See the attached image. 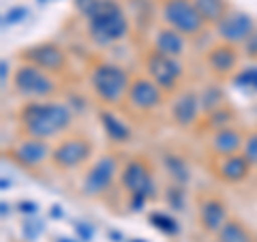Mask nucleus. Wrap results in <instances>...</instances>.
I'll return each instance as SVG.
<instances>
[{
	"instance_id": "nucleus-24",
	"label": "nucleus",
	"mask_w": 257,
	"mask_h": 242,
	"mask_svg": "<svg viewBox=\"0 0 257 242\" xmlns=\"http://www.w3.org/2000/svg\"><path fill=\"white\" fill-rule=\"evenodd\" d=\"M199 103H202V116L208 111H214L223 105H227V92L219 82L206 84L199 88Z\"/></svg>"
},
{
	"instance_id": "nucleus-35",
	"label": "nucleus",
	"mask_w": 257,
	"mask_h": 242,
	"mask_svg": "<svg viewBox=\"0 0 257 242\" xmlns=\"http://www.w3.org/2000/svg\"><path fill=\"white\" fill-rule=\"evenodd\" d=\"M39 3H47V0H39Z\"/></svg>"
},
{
	"instance_id": "nucleus-9",
	"label": "nucleus",
	"mask_w": 257,
	"mask_h": 242,
	"mask_svg": "<svg viewBox=\"0 0 257 242\" xmlns=\"http://www.w3.org/2000/svg\"><path fill=\"white\" fill-rule=\"evenodd\" d=\"M159 18L165 26L182 32L184 37H197L208 28L202 13L197 11L195 0H161Z\"/></svg>"
},
{
	"instance_id": "nucleus-29",
	"label": "nucleus",
	"mask_w": 257,
	"mask_h": 242,
	"mask_svg": "<svg viewBox=\"0 0 257 242\" xmlns=\"http://www.w3.org/2000/svg\"><path fill=\"white\" fill-rule=\"evenodd\" d=\"M234 82L238 86H246V88H251V90H257V67L240 69L234 75Z\"/></svg>"
},
{
	"instance_id": "nucleus-2",
	"label": "nucleus",
	"mask_w": 257,
	"mask_h": 242,
	"mask_svg": "<svg viewBox=\"0 0 257 242\" xmlns=\"http://www.w3.org/2000/svg\"><path fill=\"white\" fill-rule=\"evenodd\" d=\"M82 18L86 20L90 41L101 47L122 43L131 35V18L118 0H94V5Z\"/></svg>"
},
{
	"instance_id": "nucleus-6",
	"label": "nucleus",
	"mask_w": 257,
	"mask_h": 242,
	"mask_svg": "<svg viewBox=\"0 0 257 242\" xmlns=\"http://www.w3.org/2000/svg\"><path fill=\"white\" fill-rule=\"evenodd\" d=\"M120 167H122V161L116 152H105V155L96 157L86 167L82 182H79V193L86 199L105 197L120 178Z\"/></svg>"
},
{
	"instance_id": "nucleus-13",
	"label": "nucleus",
	"mask_w": 257,
	"mask_h": 242,
	"mask_svg": "<svg viewBox=\"0 0 257 242\" xmlns=\"http://www.w3.org/2000/svg\"><path fill=\"white\" fill-rule=\"evenodd\" d=\"M214 30H216L219 41L242 47L246 43V39L257 30V22H255L253 15H248L246 11L229 9L227 15L214 26Z\"/></svg>"
},
{
	"instance_id": "nucleus-14",
	"label": "nucleus",
	"mask_w": 257,
	"mask_h": 242,
	"mask_svg": "<svg viewBox=\"0 0 257 242\" xmlns=\"http://www.w3.org/2000/svg\"><path fill=\"white\" fill-rule=\"evenodd\" d=\"M170 118L178 129H193L202 120V103H199V90L195 88H182L174 94L170 103Z\"/></svg>"
},
{
	"instance_id": "nucleus-3",
	"label": "nucleus",
	"mask_w": 257,
	"mask_h": 242,
	"mask_svg": "<svg viewBox=\"0 0 257 242\" xmlns=\"http://www.w3.org/2000/svg\"><path fill=\"white\" fill-rule=\"evenodd\" d=\"M118 187L126 195V206L131 212H140L148 201L159 197V184L155 165L146 155H133L122 161Z\"/></svg>"
},
{
	"instance_id": "nucleus-33",
	"label": "nucleus",
	"mask_w": 257,
	"mask_h": 242,
	"mask_svg": "<svg viewBox=\"0 0 257 242\" xmlns=\"http://www.w3.org/2000/svg\"><path fill=\"white\" fill-rule=\"evenodd\" d=\"M20 210H22V212H37V206L32 204V201H22V204H20Z\"/></svg>"
},
{
	"instance_id": "nucleus-5",
	"label": "nucleus",
	"mask_w": 257,
	"mask_h": 242,
	"mask_svg": "<svg viewBox=\"0 0 257 242\" xmlns=\"http://www.w3.org/2000/svg\"><path fill=\"white\" fill-rule=\"evenodd\" d=\"M11 88L24 101H45L62 90V82L58 75L47 73L35 64L20 62L11 73Z\"/></svg>"
},
{
	"instance_id": "nucleus-31",
	"label": "nucleus",
	"mask_w": 257,
	"mask_h": 242,
	"mask_svg": "<svg viewBox=\"0 0 257 242\" xmlns=\"http://www.w3.org/2000/svg\"><path fill=\"white\" fill-rule=\"evenodd\" d=\"M242 54L246 56V58L257 60V30L246 39V43L242 45Z\"/></svg>"
},
{
	"instance_id": "nucleus-18",
	"label": "nucleus",
	"mask_w": 257,
	"mask_h": 242,
	"mask_svg": "<svg viewBox=\"0 0 257 242\" xmlns=\"http://www.w3.org/2000/svg\"><path fill=\"white\" fill-rule=\"evenodd\" d=\"M244 137H246V133H244L240 127H236V125L225 127V129H219V131L208 133L206 150H208V155H210V157L238 155V152L242 150Z\"/></svg>"
},
{
	"instance_id": "nucleus-30",
	"label": "nucleus",
	"mask_w": 257,
	"mask_h": 242,
	"mask_svg": "<svg viewBox=\"0 0 257 242\" xmlns=\"http://www.w3.org/2000/svg\"><path fill=\"white\" fill-rule=\"evenodd\" d=\"M28 15V9L26 7H11L9 11L5 13V26L9 24V26H13V24H20L24 18Z\"/></svg>"
},
{
	"instance_id": "nucleus-10",
	"label": "nucleus",
	"mask_w": 257,
	"mask_h": 242,
	"mask_svg": "<svg viewBox=\"0 0 257 242\" xmlns=\"http://www.w3.org/2000/svg\"><path fill=\"white\" fill-rule=\"evenodd\" d=\"M18 58L20 62H30L54 75H64L69 69V54L56 41H41L24 47V50H20Z\"/></svg>"
},
{
	"instance_id": "nucleus-11",
	"label": "nucleus",
	"mask_w": 257,
	"mask_h": 242,
	"mask_svg": "<svg viewBox=\"0 0 257 242\" xmlns=\"http://www.w3.org/2000/svg\"><path fill=\"white\" fill-rule=\"evenodd\" d=\"M52 148H54L52 142L22 135L20 140L7 150V157H9L15 165H20L22 169L39 172L45 163H52Z\"/></svg>"
},
{
	"instance_id": "nucleus-8",
	"label": "nucleus",
	"mask_w": 257,
	"mask_h": 242,
	"mask_svg": "<svg viewBox=\"0 0 257 242\" xmlns=\"http://www.w3.org/2000/svg\"><path fill=\"white\" fill-rule=\"evenodd\" d=\"M94 161V144L84 133H67L52 148V165L58 172H75Z\"/></svg>"
},
{
	"instance_id": "nucleus-20",
	"label": "nucleus",
	"mask_w": 257,
	"mask_h": 242,
	"mask_svg": "<svg viewBox=\"0 0 257 242\" xmlns=\"http://www.w3.org/2000/svg\"><path fill=\"white\" fill-rule=\"evenodd\" d=\"M96 118H99V125L103 129L105 137L116 144V146H124L133 140V129L124 123V118H120L116 114V109L111 107H99L96 109Z\"/></svg>"
},
{
	"instance_id": "nucleus-27",
	"label": "nucleus",
	"mask_w": 257,
	"mask_h": 242,
	"mask_svg": "<svg viewBox=\"0 0 257 242\" xmlns=\"http://www.w3.org/2000/svg\"><path fill=\"white\" fill-rule=\"evenodd\" d=\"M184 197H187V189H184V184L170 182L163 189V199H165V204L170 206L172 210H182L184 208Z\"/></svg>"
},
{
	"instance_id": "nucleus-12",
	"label": "nucleus",
	"mask_w": 257,
	"mask_h": 242,
	"mask_svg": "<svg viewBox=\"0 0 257 242\" xmlns=\"http://www.w3.org/2000/svg\"><path fill=\"white\" fill-rule=\"evenodd\" d=\"M165 96L167 94L146 73H138L131 77V86H128L124 103L138 114H152L165 103Z\"/></svg>"
},
{
	"instance_id": "nucleus-1",
	"label": "nucleus",
	"mask_w": 257,
	"mask_h": 242,
	"mask_svg": "<svg viewBox=\"0 0 257 242\" xmlns=\"http://www.w3.org/2000/svg\"><path fill=\"white\" fill-rule=\"evenodd\" d=\"M20 133L24 137H37V140H60L71 131L75 123V114L69 103L64 101H26L15 114Z\"/></svg>"
},
{
	"instance_id": "nucleus-28",
	"label": "nucleus",
	"mask_w": 257,
	"mask_h": 242,
	"mask_svg": "<svg viewBox=\"0 0 257 242\" xmlns=\"http://www.w3.org/2000/svg\"><path fill=\"white\" fill-rule=\"evenodd\" d=\"M242 157L251 163L253 167H257V129L248 131L246 137H244V144H242Z\"/></svg>"
},
{
	"instance_id": "nucleus-32",
	"label": "nucleus",
	"mask_w": 257,
	"mask_h": 242,
	"mask_svg": "<svg viewBox=\"0 0 257 242\" xmlns=\"http://www.w3.org/2000/svg\"><path fill=\"white\" fill-rule=\"evenodd\" d=\"M94 5V0H75V9L79 11V15H86V11Z\"/></svg>"
},
{
	"instance_id": "nucleus-15",
	"label": "nucleus",
	"mask_w": 257,
	"mask_h": 242,
	"mask_svg": "<svg viewBox=\"0 0 257 242\" xmlns=\"http://www.w3.org/2000/svg\"><path fill=\"white\" fill-rule=\"evenodd\" d=\"M195 214H197V225L202 227V231L210 233V236H216L229 219L227 204L216 193H204V195L197 197Z\"/></svg>"
},
{
	"instance_id": "nucleus-22",
	"label": "nucleus",
	"mask_w": 257,
	"mask_h": 242,
	"mask_svg": "<svg viewBox=\"0 0 257 242\" xmlns=\"http://www.w3.org/2000/svg\"><path fill=\"white\" fill-rule=\"evenodd\" d=\"M236 118H238L236 109L227 103V105H223V107H219V109H214V111H208V114H204L197 127H202L204 131L212 133V131H219V129H225V127L236 125Z\"/></svg>"
},
{
	"instance_id": "nucleus-23",
	"label": "nucleus",
	"mask_w": 257,
	"mask_h": 242,
	"mask_svg": "<svg viewBox=\"0 0 257 242\" xmlns=\"http://www.w3.org/2000/svg\"><path fill=\"white\" fill-rule=\"evenodd\" d=\"M216 242H255L253 231L246 227V225L236 219V216H229L227 223L221 227V231L216 233Z\"/></svg>"
},
{
	"instance_id": "nucleus-4",
	"label": "nucleus",
	"mask_w": 257,
	"mask_h": 242,
	"mask_svg": "<svg viewBox=\"0 0 257 242\" xmlns=\"http://www.w3.org/2000/svg\"><path fill=\"white\" fill-rule=\"evenodd\" d=\"M131 73L118 62L96 60L88 67V86L101 107L116 109L126 101V92L131 86Z\"/></svg>"
},
{
	"instance_id": "nucleus-25",
	"label": "nucleus",
	"mask_w": 257,
	"mask_h": 242,
	"mask_svg": "<svg viewBox=\"0 0 257 242\" xmlns=\"http://www.w3.org/2000/svg\"><path fill=\"white\" fill-rule=\"evenodd\" d=\"M195 7L208 26H216L231 9L227 0H195Z\"/></svg>"
},
{
	"instance_id": "nucleus-19",
	"label": "nucleus",
	"mask_w": 257,
	"mask_h": 242,
	"mask_svg": "<svg viewBox=\"0 0 257 242\" xmlns=\"http://www.w3.org/2000/svg\"><path fill=\"white\" fill-rule=\"evenodd\" d=\"M187 45H189V37H184L182 32L174 30L165 24L152 32V41H150V47L157 50L165 56H174V58H182L187 54Z\"/></svg>"
},
{
	"instance_id": "nucleus-21",
	"label": "nucleus",
	"mask_w": 257,
	"mask_h": 242,
	"mask_svg": "<svg viewBox=\"0 0 257 242\" xmlns=\"http://www.w3.org/2000/svg\"><path fill=\"white\" fill-rule=\"evenodd\" d=\"M161 163H163L167 178L172 182H178V184H184V187H187V182L191 180V167L180 152L165 150L163 155H161Z\"/></svg>"
},
{
	"instance_id": "nucleus-17",
	"label": "nucleus",
	"mask_w": 257,
	"mask_h": 242,
	"mask_svg": "<svg viewBox=\"0 0 257 242\" xmlns=\"http://www.w3.org/2000/svg\"><path fill=\"white\" fill-rule=\"evenodd\" d=\"M210 169L221 182L240 184L251 176L253 165L242 157V152H238V155H227V157H212Z\"/></svg>"
},
{
	"instance_id": "nucleus-16",
	"label": "nucleus",
	"mask_w": 257,
	"mask_h": 242,
	"mask_svg": "<svg viewBox=\"0 0 257 242\" xmlns=\"http://www.w3.org/2000/svg\"><path fill=\"white\" fill-rule=\"evenodd\" d=\"M204 64L216 79H229L240 69V50L231 43L219 41L206 50Z\"/></svg>"
},
{
	"instance_id": "nucleus-34",
	"label": "nucleus",
	"mask_w": 257,
	"mask_h": 242,
	"mask_svg": "<svg viewBox=\"0 0 257 242\" xmlns=\"http://www.w3.org/2000/svg\"><path fill=\"white\" fill-rule=\"evenodd\" d=\"M11 67H9V60H3V86H7V77H9V71Z\"/></svg>"
},
{
	"instance_id": "nucleus-7",
	"label": "nucleus",
	"mask_w": 257,
	"mask_h": 242,
	"mask_svg": "<svg viewBox=\"0 0 257 242\" xmlns=\"http://www.w3.org/2000/svg\"><path fill=\"white\" fill-rule=\"evenodd\" d=\"M142 67L152 82H155L167 96L176 94L180 90V84L184 75H187V67H184L182 58H174V56H165L157 50L148 47L142 56Z\"/></svg>"
},
{
	"instance_id": "nucleus-26",
	"label": "nucleus",
	"mask_w": 257,
	"mask_h": 242,
	"mask_svg": "<svg viewBox=\"0 0 257 242\" xmlns=\"http://www.w3.org/2000/svg\"><path fill=\"white\" fill-rule=\"evenodd\" d=\"M148 221L152 223V227L159 229L161 233H165V236H176V233L180 231V225L178 221L170 216L167 212H161V210H155L148 214Z\"/></svg>"
}]
</instances>
